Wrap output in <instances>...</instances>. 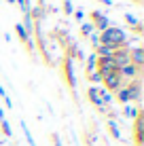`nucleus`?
<instances>
[{
	"instance_id": "f257e3e1",
	"label": "nucleus",
	"mask_w": 144,
	"mask_h": 146,
	"mask_svg": "<svg viewBox=\"0 0 144 146\" xmlns=\"http://www.w3.org/2000/svg\"><path fill=\"white\" fill-rule=\"evenodd\" d=\"M115 95V100L119 104H140V98H142V78H133V80H127L121 89H119Z\"/></svg>"
},
{
	"instance_id": "f03ea898",
	"label": "nucleus",
	"mask_w": 144,
	"mask_h": 146,
	"mask_svg": "<svg viewBox=\"0 0 144 146\" xmlns=\"http://www.w3.org/2000/svg\"><path fill=\"white\" fill-rule=\"evenodd\" d=\"M127 38H129V34L123 28H117V26H110V28L104 30V32H100V44H108L112 49L127 47Z\"/></svg>"
},
{
	"instance_id": "7ed1b4c3",
	"label": "nucleus",
	"mask_w": 144,
	"mask_h": 146,
	"mask_svg": "<svg viewBox=\"0 0 144 146\" xmlns=\"http://www.w3.org/2000/svg\"><path fill=\"white\" fill-rule=\"evenodd\" d=\"M102 85H104V89H106V91L117 93L119 89L125 85V80L121 78L119 70H115V72H108V74H104V76H102Z\"/></svg>"
},
{
	"instance_id": "20e7f679",
	"label": "nucleus",
	"mask_w": 144,
	"mask_h": 146,
	"mask_svg": "<svg viewBox=\"0 0 144 146\" xmlns=\"http://www.w3.org/2000/svg\"><path fill=\"white\" fill-rule=\"evenodd\" d=\"M62 74L66 78V85L70 89H76V74H74V59L62 57Z\"/></svg>"
},
{
	"instance_id": "39448f33",
	"label": "nucleus",
	"mask_w": 144,
	"mask_h": 146,
	"mask_svg": "<svg viewBox=\"0 0 144 146\" xmlns=\"http://www.w3.org/2000/svg\"><path fill=\"white\" fill-rule=\"evenodd\" d=\"M100 91H102V87H98V85H89V89H87V100H89V104H91V106L96 108L98 112L104 114L108 106H104V104H102V95H100Z\"/></svg>"
},
{
	"instance_id": "423d86ee",
	"label": "nucleus",
	"mask_w": 144,
	"mask_h": 146,
	"mask_svg": "<svg viewBox=\"0 0 144 146\" xmlns=\"http://www.w3.org/2000/svg\"><path fill=\"white\" fill-rule=\"evenodd\" d=\"M89 17H91V26H93L96 32H104L106 28L112 26L110 17H108L106 13H102V11H91V13H89Z\"/></svg>"
},
{
	"instance_id": "0eeeda50",
	"label": "nucleus",
	"mask_w": 144,
	"mask_h": 146,
	"mask_svg": "<svg viewBox=\"0 0 144 146\" xmlns=\"http://www.w3.org/2000/svg\"><path fill=\"white\" fill-rule=\"evenodd\" d=\"M133 142H136V146H144V114L142 112L133 119Z\"/></svg>"
},
{
	"instance_id": "6e6552de",
	"label": "nucleus",
	"mask_w": 144,
	"mask_h": 146,
	"mask_svg": "<svg viewBox=\"0 0 144 146\" xmlns=\"http://www.w3.org/2000/svg\"><path fill=\"white\" fill-rule=\"evenodd\" d=\"M51 38L55 40V42H57L62 49H66L70 42H74V40H72V36H70V32H68L66 28H55V30L51 32Z\"/></svg>"
},
{
	"instance_id": "1a4fd4ad",
	"label": "nucleus",
	"mask_w": 144,
	"mask_h": 146,
	"mask_svg": "<svg viewBox=\"0 0 144 146\" xmlns=\"http://www.w3.org/2000/svg\"><path fill=\"white\" fill-rule=\"evenodd\" d=\"M15 34H17V38L28 47V51L34 55V36H32V34H28L26 30H23L21 23H17V26H15Z\"/></svg>"
},
{
	"instance_id": "9d476101",
	"label": "nucleus",
	"mask_w": 144,
	"mask_h": 146,
	"mask_svg": "<svg viewBox=\"0 0 144 146\" xmlns=\"http://www.w3.org/2000/svg\"><path fill=\"white\" fill-rule=\"evenodd\" d=\"M119 74H121V78L125 80H133V78H142V70L140 68H136L133 64H127V66H123V68H119Z\"/></svg>"
},
{
	"instance_id": "9b49d317",
	"label": "nucleus",
	"mask_w": 144,
	"mask_h": 146,
	"mask_svg": "<svg viewBox=\"0 0 144 146\" xmlns=\"http://www.w3.org/2000/svg\"><path fill=\"white\" fill-rule=\"evenodd\" d=\"M112 59H115L117 68H123L129 64V47H119L112 51Z\"/></svg>"
},
{
	"instance_id": "f8f14e48",
	"label": "nucleus",
	"mask_w": 144,
	"mask_h": 146,
	"mask_svg": "<svg viewBox=\"0 0 144 146\" xmlns=\"http://www.w3.org/2000/svg\"><path fill=\"white\" fill-rule=\"evenodd\" d=\"M129 64H133L136 68H144V49L140 44H136V47H129Z\"/></svg>"
},
{
	"instance_id": "ddd939ff",
	"label": "nucleus",
	"mask_w": 144,
	"mask_h": 146,
	"mask_svg": "<svg viewBox=\"0 0 144 146\" xmlns=\"http://www.w3.org/2000/svg\"><path fill=\"white\" fill-rule=\"evenodd\" d=\"M47 4H34L32 9H30V17H32L34 23H42L44 17H47Z\"/></svg>"
},
{
	"instance_id": "4468645a",
	"label": "nucleus",
	"mask_w": 144,
	"mask_h": 146,
	"mask_svg": "<svg viewBox=\"0 0 144 146\" xmlns=\"http://www.w3.org/2000/svg\"><path fill=\"white\" fill-rule=\"evenodd\" d=\"M121 112H123V117H125V119H131V121H133L138 114L142 112V110H140V106H133V104H123V110H121Z\"/></svg>"
},
{
	"instance_id": "2eb2a0df",
	"label": "nucleus",
	"mask_w": 144,
	"mask_h": 146,
	"mask_svg": "<svg viewBox=\"0 0 144 146\" xmlns=\"http://www.w3.org/2000/svg\"><path fill=\"white\" fill-rule=\"evenodd\" d=\"M96 62H98V55L96 53H91L89 57H85V76H87V74H91V72H96Z\"/></svg>"
},
{
	"instance_id": "dca6fc26",
	"label": "nucleus",
	"mask_w": 144,
	"mask_h": 146,
	"mask_svg": "<svg viewBox=\"0 0 144 146\" xmlns=\"http://www.w3.org/2000/svg\"><path fill=\"white\" fill-rule=\"evenodd\" d=\"M106 129H108V133L112 135V140H121V131H119L117 121H108V123H106Z\"/></svg>"
},
{
	"instance_id": "f3484780",
	"label": "nucleus",
	"mask_w": 144,
	"mask_h": 146,
	"mask_svg": "<svg viewBox=\"0 0 144 146\" xmlns=\"http://www.w3.org/2000/svg\"><path fill=\"white\" fill-rule=\"evenodd\" d=\"M100 95H102V104H104V106H108V108H110V106H112V102H115V95H112L110 91H106L104 87H102Z\"/></svg>"
},
{
	"instance_id": "a211bd4d",
	"label": "nucleus",
	"mask_w": 144,
	"mask_h": 146,
	"mask_svg": "<svg viewBox=\"0 0 144 146\" xmlns=\"http://www.w3.org/2000/svg\"><path fill=\"white\" fill-rule=\"evenodd\" d=\"M76 9H74V4H72V0H62V13L64 15H72Z\"/></svg>"
},
{
	"instance_id": "6ab92c4d",
	"label": "nucleus",
	"mask_w": 144,
	"mask_h": 146,
	"mask_svg": "<svg viewBox=\"0 0 144 146\" xmlns=\"http://www.w3.org/2000/svg\"><path fill=\"white\" fill-rule=\"evenodd\" d=\"M0 133L4 135V138H11L13 131H11V125H9V121L4 119V121H0Z\"/></svg>"
},
{
	"instance_id": "aec40b11",
	"label": "nucleus",
	"mask_w": 144,
	"mask_h": 146,
	"mask_svg": "<svg viewBox=\"0 0 144 146\" xmlns=\"http://www.w3.org/2000/svg\"><path fill=\"white\" fill-rule=\"evenodd\" d=\"M21 129H23V135H26V140H28V146H36V142H34V138H32V131H30L28 125H26V121H21Z\"/></svg>"
},
{
	"instance_id": "412c9836",
	"label": "nucleus",
	"mask_w": 144,
	"mask_h": 146,
	"mask_svg": "<svg viewBox=\"0 0 144 146\" xmlns=\"http://www.w3.org/2000/svg\"><path fill=\"white\" fill-rule=\"evenodd\" d=\"M123 19H125V23H127L129 28H133L136 23H140V19H138L133 13H125V15H123Z\"/></svg>"
},
{
	"instance_id": "4be33fe9",
	"label": "nucleus",
	"mask_w": 144,
	"mask_h": 146,
	"mask_svg": "<svg viewBox=\"0 0 144 146\" xmlns=\"http://www.w3.org/2000/svg\"><path fill=\"white\" fill-rule=\"evenodd\" d=\"M93 32V26H91V21H85V23H81V36H85L89 38V34Z\"/></svg>"
},
{
	"instance_id": "5701e85b",
	"label": "nucleus",
	"mask_w": 144,
	"mask_h": 146,
	"mask_svg": "<svg viewBox=\"0 0 144 146\" xmlns=\"http://www.w3.org/2000/svg\"><path fill=\"white\" fill-rule=\"evenodd\" d=\"M15 4H19V9H21V15L30 13V9H32V4H30V0H15Z\"/></svg>"
},
{
	"instance_id": "b1692460",
	"label": "nucleus",
	"mask_w": 144,
	"mask_h": 146,
	"mask_svg": "<svg viewBox=\"0 0 144 146\" xmlns=\"http://www.w3.org/2000/svg\"><path fill=\"white\" fill-rule=\"evenodd\" d=\"M89 42H91V47L96 49L98 44H100V32H96V30H93V32L89 34Z\"/></svg>"
},
{
	"instance_id": "393cba45",
	"label": "nucleus",
	"mask_w": 144,
	"mask_h": 146,
	"mask_svg": "<svg viewBox=\"0 0 144 146\" xmlns=\"http://www.w3.org/2000/svg\"><path fill=\"white\" fill-rule=\"evenodd\" d=\"M87 80H89V85H98V83H102V76L98 72H91V74H87Z\"/></svg>"
},
{
	"instance_id": "a878e982",
	"label": "nucleus",
	"mask_w": 144,
	"mask_h": 146,
	"mask_svg": "<svg viewBox=\"0 0 144 146\" xmlns=\"http://www.w3.org/2000/svg\"><path fill=\"white\" fill-rule=\"evenodd\" d=\"M96 133H91V131H85V144L87 146H96Z\"/></svg>"
},
{
	"instance_id": "bb28decb",
	"label": "nucleus",
	"mask_w": 144,
	"mask_h": 146,
	"mask_svg": "<svg viewBox=\"0 0 144 146\" xmlns=\"http://www.w3.org/2000/svg\"><path fill=\"white\" fill-rule=\"evenodd\" d=\"M51 142H53V146H64V144H62V140H59V135H57V133H51Z\"/></svg>"
},
{
	"instance_id": "cd10ccee",
	"label": "nucleus",
	"mask_w": 144,
	"mask_h": 146,
	"mask_svg": "<svg viewBox=\"0 0 144 146\" xmlns=\"http://www.w3.org/2000/svg\"><path fill=\"white\" fill-rule=\"evenodd\" d=\"M131 32H133V34H138V36H142V21H140V23H136V26L131 28Z\"/></svg>"
},
{
	"instance_id": "c85d7f7f",
	"label": "nucleus",
	"mask_w": 144,
	"mask_h": 146,
	"mask_svg": "<svg viewBox=\"0 0 144 146\" xmlns=\"http://www.w3.org/2000/svg\"><path fill=\"white\" fill-rule=\"evenodd\" d=\"M72 15H74V19H76V21H83V19H85V13H83V11H74Z\"/></svg>"
},
{
	"instance_id": "c756f323",
	"label": "nucleus",
	"mask_w": 144,
	"mask_h": 146,
	"mask_svg": "<svg viewBox=\"0 0 144 146\" xmlns=\"http://www.w3.org/2000/svg\"><path fill=\"white\" fill-rule=\"evenodd\" d=\"M4 106H7L9 110L13 108V102H11V98H9V95H4Z\"/></svg>"
},
{
	"instance_id": "7c9ffc66",
	"label": "nucleus",
	"mask_w": 144,
	"mask_h": 146,
	"mask_svg": "<svg viewBox=\"0 0 144 146\" xmlns=\"http://www.w3.org/2000/svg\"><path fill=\"white\" fill-rule=\"evenodd\" d=\"M44 9H47V13H59V9H57V7H49V4H47Z\"/></svg>"
},
{
	"instance_id": "2f4dec72",
	"label": "nucleus",
	"mask_w": 144,
	"mask_h": 146,
	"mask_svg": "<svg viewBox=\"0 0 144 146\" xmlns=\"http://www.w3.org/2000/svg\"><path fill=\"white\" fill-rule=\"evenodd\" d=\"M98 2H102V4H106V7H112V0H98Z\"/></svg>"
},
{
	"instance_id": "473e14b6",
	"label": "nucleus",
	"mask_w": 144,
	"mask_h": 146,
	"mask_svg": "<svg viewBox=\"0 0 144 146\" xmlns=\"http://www.w3.org/2000/svg\"><path fill=\"white\" fill-rule=\"evenodd\" d=\"M0 121H4V108L0 106Z\"/></svg>"
},
{
	"instance_id": "72a5a7b5",
	"label": "nucleus",
	"mask_w": 144,
	"mask_h": 146,
	"mask_svg": "<svg viewBox=\"0 0 144 146\" xmlns=\"http://www.w3.org/2000/svg\"><path fill=\"white\" fill-rule=\"evenodd\" d=\"M0 95H2V98L7 95V91H4V87H2V85H0Z\"/></svg>"
},
{
	"instance_id": "f704fd0d",
	"label": "nucleus",
	"mask_w": 144,
	"mask_h": 146,
	"mask_svg": "<svg viewBox=\"0 0 144 146\" xmlns=\"http://www.w3.org/2000/svg\"><path fill=\"white\" fill-rule=\"evenodd\" d=\"M4 2H9V4H15V0H4Z\"/></svg>"
},
{
	"instance_id": "c9c22d12",
	"label": "nucleus",
	"mask_w": 144,
	"mask_h": 146,
	"mask_svg": "<svg viewBox=\"0 0 144 146\" xmlns=\"http://www.w3.org/2000/svg\"><path fill=\"white\" fill-rule=\"evenodd\" d=\"M133 2H136V4H142V0H133Z\"/></svg>"
}]
</instances>
